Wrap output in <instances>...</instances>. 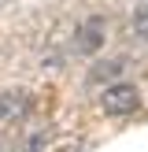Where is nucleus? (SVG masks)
Masks as SVG:
<instances>
[{"label": "nucleus", "mask_w": 148, "mask_h": 152, "mask_svg": "<svg viewBox=\"0 0 148 152\" xmlns=\"http://www.w3.org/2000/svg\"><path fill=\"white\" fill-rule=\"evenodd\" d=\"M100 108L107 115H130V111L141 108V89L130 86V82H115L100 93Z\"/></svg>", "instance_id": "1"}, {"label": "nucleus", "mask_w": 148, "mask_h": 152, "mask_svg": "<svg viewBox=\"0 0 148 152\" xmlns=\"http://www.w3.org/2000/svg\"><path fill=\"white\" fill-rule=\"evenodd\" d=\"M104 34H107V22H104L100 15H89V19L81 22L78 30H74V52H81V56H93V52L104 45Z\"/></svg>", "instance_id": "2"}, {"label": "nucleus", "mask_w": 148, "mask_h": 152, "mask_svg": "<svg viewBox=\"0 0 148 152\" xmlns=\"http://www.w3.org/2000/svg\"><path fill=\"white\" fill-rule=\"evenodd\" d=\"M30 108H33V100H30L26 89H4L0 93V123H22V119L30 115Z\"/></svg>", "instance_id": "3"}, {"label": "nucleus", "mask_w": 148, "mask_h": 152, "mask_svg": "<svg viewBox=\"0 0 148 152\" xmlns=\"http://www.w3.org/2000/svg\"><path fill=\"white\" fill-rule=\"evenodd\" d=\"M122 67H126V59H107V63H96L93 71H89V82H107V78H115V74H122Z\"/></svg>", "instance_id": "4"}, {"label": "nucleus", "mask_w": 148, "mask_h": 152, "mask_svg": "<svg viewBox=\"0 0 148 152\" xmlns=\"http://www.w3.org/2000/svg\"><path fill=\"white\" fill-rule=\"evenodd\" d=\"M133 34H137L141 41H148V4H141L137 11H133Z\"/></svg>", "instance_id": "5"}, {"label": "nucleus", "mask_w": 148, "mask_h": 152, "mask_svg": "<svg viewBox=\"0 0 148 152\" xmlns=\"http://www.w3.org/2000/svg\"><path fill=\"white\" fill-rule=\"evenodd\" d=\"M44 148H48V134H33L26 145V152H44Z\"/></svg>", "instance_id": "6"}, {"label": "nucleus", "mask_w": 148, "mask_h": 152, "mask_svg": "<svg viewBox=\"0 0 148 152\" xmlns=\"http://www.w3.org/2000/svg\"><path fill=\"white\" fill-rule=\"evenodd\" d=\"M0 152H11V137H0Z\"/></svg>", "instance_id": "7"}]
</instances>
